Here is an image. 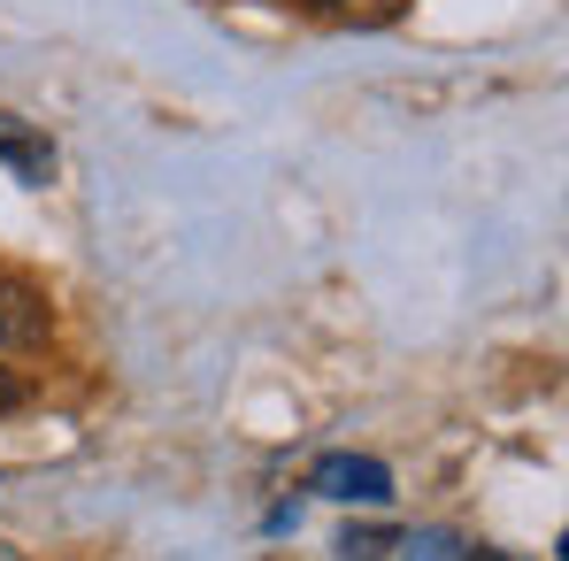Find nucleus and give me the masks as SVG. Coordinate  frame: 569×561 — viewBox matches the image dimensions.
<instances>
[{"label": "nucleus", "mask_w": 569, "mask_h": 561, "mask_svg": "<svg viewBox=\"0 0 569 561\" xmlns=\"http://www.w3.org/2000/svg\"><path fill=\"white\" fill-rule=\"evenodd\" d=\"M400 554L408 561H508V554H485L470 539H455V531H416V539H400Z\"/></svg>", "instance_id": "4"}, {"label": "nucleus", "mask_w": 569, "mask_h": 561, "mask_svg": "<svg viewBox=\"0 0 569 561\" xmlns=\"http://www.w3.org/2000/svg\"><path fill=\"white\" fill-rule=\"evenodd\" d=\"M392 547H400V531H392V523H347L331 554H339V561H385Z\"/></svg>", "instance_id": "5"}, {"label": "nucleus", "mask_w": 569, "mask_h": 561, "mask_svg": "<svg viewBox=\"0 0 569 561\" xmlns=\"http://www.w3.org/2000/svg\"><path fill=\"white\" fill-rule=\"evenodd\" d=\"M0 162L16 170V186H54V139L8 108H0Z\"/></svg>", "instance_id": "3"}, {"label": "nucleus", "mask_w": 569, "mask_h": 561, "mask_svg": "<svg viewBox=\"0 0 569 561\" xmlns=\"http://www.w3.org/2000/svg\"><path fill=\"white\" fill-rule=\"evenodd\" d=\"M47 331H54L47 292L23 270H0V354H31V347H47Z\"/></svg>", "instance_id": "1"}, {"label": "nucleus", "mask_w": 569, "mask_h": 561, "mask_svg": "<svg viewBox=\"0 0 569 561\" xmlns=\"http://www.w3.org/2000/svg\"><path fill=\"white\" fill-rule=\"evenodd\" d=\"M323 8H331V16H355V23H392L408 0H323Z\"/></svg>", "instance_id": "6"}, {"label": "nucleus", "mask_w": 569, "mask_h": 561, "mask_svg": "<svg viewBox=\"0 0 569 561\" xmlns=\"http://www.w3.org/2000/svg\"><path fill=\"white\" fill-rule=\"evenodd\" d=\"M0 561H23V554H16V547H8V539H0Z\"/></svg>", "instance_id": "8"}, {"label": "nucleus", "mask_w": 569, "mask_h": 561, "mask_svg": "<svg viewBox=\"0 0 569 561\" xmlns=\"http://www.w3.org/2000/svg\"><path fill=\"white\" fill-rule=\"evenodd\" d=\"M308 492L347 500V508H385L392 500V469L370 462V454H323V462L308 469Z\"/></svg>", "instance_id": "2"}, {"label": "nucleus", "mask_w": 569, "mask_h": 561, "mask_svg": "<svg viewBox=\"0 0 569 561\" xmlns=\"http://www.w3.org/2000/svg\"><path fill=\"white\" fill-rule=\"evenodd\" d=\"M23 400H31V384H23V377H16L8 362H0V415H16Z\"/></svg>", "instance_id": "7"}]
</instances>
